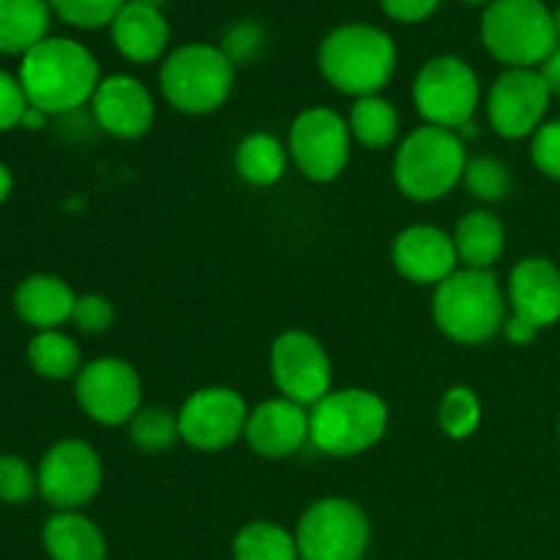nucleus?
Returning <instances> with one entry per match:
<instances>
[{"label":"nucleus","instance_id":"nucleus-1","mask_svg":"<svg viewBox=\"0 0 560 560\" xmlns=\"http://www.w3.org/2000/svg\"><path fill=\"white\" fill-rule=\"evenodd\" d=\"M20 82L27 104L44 115L77 113L96 93L102 74L91 49L74 38H44L22 55Z\"/></svg>","mask_w":560,"mask_h":560},{"label":"nucleus","instance_id":"nucleus-2","mask_svg":"<svg viewBox=\"0 0 560 560\" xmlns=\"http://www.w3.org/2000/svg\"><path fill=\"white\" fill-rule=\"evenodd\" d=\"M317 66L339 93L355 98L377 96L397 69V47L381 27L353 22L323 38Z\"/></svg>","mask_w":560,"mask_h":560},{"label":"nucleus","instance_id":"nucleus-3","mask_svg":"<svg viewBox=\"0 0 560 560\" xmlns=\"http://www.w3.org/2000/svg\"><path fill=\"white\" fill-rule=\"evenodd\" d=\"M432 317L443 337L459 345H481L503 331L509 301L495 271L457 268L432 295Z\"/></svg>","mask_w":560,"mask_h":560},{"label":"nucleus","instance_id":"nucleus-4","mask_svg":"<svg viewBox=\"0 0 560 560\" xmlns=\"http://www.w3.org/2000/svg\"><path fill=\"white\" fill-rule=\"evenodd\" d=\"M468 142L452 129L419 126L410 131L394 156V184L408 200L435 202L463 180Z\"/></svg>","mask_w":560,"mask_h":560},{"label":"nucleus","instance_id":"nucleus-5","mask_svg":"<svg viewBox=\"0 0 560 560\" xmlns=\"http://www.w3.org/2000/svg\"><path fill=\"white\" fill-rule=\"evenodd\" d=\"M388 405L370 388H339L310 408V443L328 457H355L383 441Z\"/></svg>","mask_w":560,"mask_h":560},{"label":"nucleus","instance_id":"nucleus-6","mask_svg":"<svg viewBox=\"0 0 560 560\" xmlns=\"http://www.w3.org/2000/svg\"><path fill=\"white\" fill-rule=\"evenodd\" d=\"M481 42L509 69H536L558 47L556 16L541 0H492L481 16Z\"/></svg>","mask_w":560,"mask_h":560},{"label":"nucleus","instance_id":"nucleus-7","mask_svg":"<svg viewBox=\"0 0 560 560\" xmlns=\"http://www.w3.org/2000/svg\"><path fill=\"white\" fill-rule=\"evenodd\" d=\"M235 66L222 47L184 44L164 58L159 88L164 102L184 115L217 113L233 93Z\"/></svg>","mask_w":560,"mask_h":560},{"label":"nucleus","instance_id":"nucleus-8","mask_svg":"<svg viewBox=\"0 0 560 560\" xmlns=\"http://www.w3.org/2000/svg\"><path fill=\"white\" fill-rule=\"evenodd\" d=\"M372 525L348 498H320L299 520L295 545L301 560H361L370 550Z\"/></svg>","mask_w":560,"mask_h":560},{"label":"nucleus","instance_id":"nucleus-9","mask_svg":"<svg viewBox=\"0 0 560 560\" xmlns=\"http://www.w3.org/2000/svg\"><path fill=\"white\" fill-rule=\"evenodd\" d=\"M479 77L454 55H438L419 69L413 82V104L424 124L459 131L479 107Z\"/></svg>","mask_w":560,"mask_h":560},{"label":"nucleus","instance_id":"nucleus-10","mask_svg":"<svg viewBox=\"0 0 560 560\" xmlns=\"http://www.w3.org/2000/svg\"><path fill=\"white\" fill-rule=\"evenodd\" d=\"M36 474L38 495L55 512H80L102 490L104 465L91 443L63 438L44 452Z\"/></svg>","mask_w":560,"mask_h":560},{"label":"nucleus","instance_id":"nucleus-11","mask_svg":"<svg viewBox=\"0 0 560 560\" xmlns=\"http://www.w3.org/2000/svg\"><path fill=\"white\" fill-rule=\"evenodd\" d=\"M348 118L331 107H310L295 115L288 135V153L295 167L315 184H328L345 173L350 162Z\"/></svg>","mask_w":560,"mask_h":560},{"label":"nucleus","instance_id":"nucleus-12","mask_svg":"<svg viewBox=\"0 0 560 560\" xmlns=\"http://www.w3.org/2000/svg\"><path fill=\"white\" fill-rule=\"evenodd\" d=\"M77 405L104 427L129 424L142 408V381L135 366L115 355L88 361L74 377Z\"/></svg>","mask_w":560,"mask_h":560},{"label":"nucleus","instance_id":"nucleus-13","mask_svg":"<svg viewBox=\"0 0 560 560\" xmlns=\"http://www.w3.org/2000/svg\"><path fill=\"white\" fill-rule=\"evenodd\" d=\"M271 377L284 399L315 408L326 394H331V359L320 339L301 328H290L271 345Z\"/></svg>","mask_w":560,"mask_h":560},{"label":"nucleus","instance_id":"nucleus-14","mask_svg":"<svg viewBox=\"0 0 560 560\" xmlns=\"http://www.w3.org/2000/svg\"><path fill=\"white\" fill-rule=\"evenodd\" d=\"M246 419L249 408L235 388H200L178 410L180 441L197 452H222L244 438Z\"/></svg>","mask_w":560,"mask_h":560},{"label":"nucleus","instance_id":"nucleus-15","mask_svg":"<svg viewBox=\"0 0 560 560\" xmlns=\"http://www.w3.org/2000/svg\"><path fill=\"white\" fill-rule=\"evenodd\" d=\"M552 93L536 69H506L487 93V120L503 140L534 137L545 124Z\"/></svg>","mask_w":560,"mask_h":560},{"label":"nucleus","instance_id":"nucleus-16","mask_svg":"<svg viewBox=\"0 0 560 560\" xmlns=\"http://www.w3.org/2000/svg\"><path fill=\"white\" fill-rule=\"evenodd\" d=\"M91 113L98 129L115 140H140L153 129L156 102L137 77L113 74L98 82Z\"/></svg>","mask_w":560,"mask_h":560},{"label":"nucleus","instance_id":"nucleus-17","mask_svg":"<svg viewBox=\"0 0 560 560\" xmlns=\"http://www.w3.org/2000/svg\"><path fill=\"white\" fill-rule=\"evenodd\" d=\"M392 262L402 279L438 288L459 268L457 246L448 233L432 224H410L394 238Z\"/></svg>","mask_w":560,"mask_h":560},{"label":"nucleus","instance_id":"nucleus-18","mask_svg":"<svg viewBox=\"0 0 560 560\" xmlns=\"http://www.w3.org/2000/svg\"><path fill=\"white\" fill-rule=\"evenodd\" d=\"M244 441L257 457L284 459L310 443V408L290 399H266L249 410Z\"/></svg>","mask_w":560,"mask_h":560},{"label":"nucleus","instance_id":"nucleus-19","mask_svg":"<svg viewBox=\"0 0 560 560\" xmlns=\"http://www.w3.org/2000/svg\"><path fill=\"white\" fill-rule=\"evenodd\" d=\"M512 315L534 328L556 326L560 320V268L547 257H525L512 268L506 282Z\"/></svg>","mask_w":560,"mask_h":560},{"label":"nucleus","instance_id":"nucleus-20","mask_svg":"<svg viewBox=\"0 0 560 560\" xmlns=\"http://www.w3.org/2000/svg\"><path fill=\"white\" fill-rule=\"evenodd\" d=\"M77 293L55 273H31L14 290V312L36 331H55L74 315Z\"/></svg>","mask_w":560,"mask_h":560},{"label":"nucleus","instance_id":"nucleus-21","mask_svg":"<svg viewBox=\"0 0 560 560\" xmlns=\"http://www.w3.org/2000/svg\"><path fill=\"white\" fill-rule=\"evenodd\" d=\"M113 44L131 63H153L170 44V25L156 5L126 3L109 25Z\"/></svg>","mask_w":560,"mask_h":560},{"label":"nucleus","instance_id":"nucleus-22","mask_svg":"<svg viewBox=\"0 0 560 560\" xmlns=\"http://www.w3.org/2000/svg\"><path fill=\"white\" fill-rule=\"evenodd\" d=\"M49 560H107L102 528L82 512H55L42 528Z\"/></svg>","mask_w":560,"mask_h":560},{"label":"nucleus","instance_id":"nucleus-23","mask_svg":"<svg viewBox=\"0 0 560 560\" xmlns=\"http://www.w3.org/2000/svg\"><path fill=\"white\" fill-rule=\"evenodd\" d=\"M454 246L465 268L476 271H492L506 252V228L501 219L487 208H474L465 213L454 228Z\"/></svg>","mask_w":560,"mask_h":560},{"label":"nucleus","instance_id":"nucleus-24","mask_svg":"<svg viewBox=\"0 0 560 560\" xmlns=\"http://www.w3.org/2000/svg\"><path fill=\"white\" fill-rule=\"evenodd\" d=\"M47 0H0V55H25L47 38Z\"/></svg>","mask_w":560,"mask_h":560},{"label":"nucleus","instance_id":"nucleus-25","mask_svg":"<svg viewBox=\"0 0 560 560\" xmlns=\"http://www.w3.org/2000/svg\"><path fill=\"white\" fill-rule=\"evenodd\" d=\"M288 145L268 131H255V135L244 137L235 151V170L241 178L252 186H273L282 180L284 170H288Z\"/></svg>","mask_w":560,"mask_h":560},{"label":"nucleus","instance_id":"nucleus-26","mask_svg":"<svg viewBox=\"0 0 560 560\" xmlns=\"http://www.w3.org/2000/svg\"><path fill=\"white\" fill-rule=\"evenodd\" d=\"M27 361H31L33 372L44 381H69V377L80 375L82 370L80 348L60 328L33 334V339L27 342Z\"/></svg>","mask_w":560,"mask_h":560},{"label":"nucleus","instance_id":"nucleus-27","mask_svg":"<svg viewBox=\"0 0 560 560\" xmlns=\"http://www.w3.org/2000/svg\"><path fill=\"white\" fill-rule=\"evenodd\" d=\"M350 135L359 145L377 151V148H386L397 140L399 135V113L392 102H386L383 96H364L355 98V104L350 107Z\"/></svg>","mask_w":560,"mask_h":560},{"label":"nucleus","instance_id":"nucleus-28","mask_svg":"<svg viewBox=\"0 0 560 560\" xmlns=\"http://www.w3.org/2000/svg\"><path fill=\"white\" fill-rule=\"evenodd\" d=\"M235 560H301L295 534L284 530L282 525L257 520L244 525L233 539Z\"/></svg>","mask_w":560,"mask_h":560},{"label":"nucleus","instance_id":"nucleus-29","mask_svg":"<svg viewBox=\"0 0 560 560\" xmlns=\"http://www.w3.org/2000/svg\"><path fill=\"white\" fill-rule=\"evenodd\" d=\"M129 438L137 448L148 454L167 452L180 441L178 413L162 408V405H142L135 419L129 421Z\"/></svg>","mask_w":560,"mask_h":560},{"label":"nucleus","instance_id":"nucleus-30","mask_svg":"<svg viewBox=\"0 0 560 560\" xmlns=\"http://www.w3.org/2000/svg\"><path fill=\"white\" fill-rule=\"evenodd\" d=\"M438 424L452 441H468L481 424L479 394L468 386H452L438 405Z\"/></svg>","mask_w":560,"mask_h":560},{"label":"nucleus","instance_id":"nucleus-31","mask_svg":"<svg viewBox=\"0 0 560 560\" xmlns=\"http://www.w3.org/2000/svg\"><path fill=\"white\" fill-rule=\"evenodd\" d=\"M463 184L470 191V197H476L479 202H501L512 191V170L506 162L487 156V153L468 156Z\"/></svg>","mask_w":560,"mask_h":560},{"label":"nucleus","instance_id":"nucleus-32","mask_svg":"<svg viewBox=\"0 0 560 560\" xmlns=\"http://www.w3.org/2000/svg\"><path fill=\"white\" fill-rule=\"evenodd\" d=\"M49 9L60 16L63 22L74 27H85V31H96V27L113 25L118 11L124 9L129 0H47Z\"/></svg>","mask_w":560,"mask_h":560},{"label":"nucleus","instance_id":"nucleus-33","mask_svg":"<svg viewBox=\"0 0 560 560\" xmlns=\"http://www.w3.org/2000/svg\"><path fill=\"white\" fill-rule=\"evenodd\" d=\"M38 495V474L20 454H0V503L22 506Z\"/></svg>","mask_w":560,"mask_h":560},{"label":"nucleus","instance_id":"nucleus-34","mask_svg":"<svg viewBox=\"0 0 560 560\" xmlns=\"http://www.w3.org/2000/svg\"><path fill=\"white\" fill-rule=\"evenodd\" d=\"M71 323L80 328L82 334H104L113 328L115 323V306L107 295L98 293H85L77 295L74 315H71Z\"/></svg>","mask_w":560,"mask_h":560},{"label":"nucleus","instance_id":"nucleus-35","mask_svg":"<svg viewBox=\"0 0 560 560\" xmlns=\"http://www.w3.org/2000/svg\"><path fill=\"white\" fill-rule=\"evenodd\" d=\"M530 159L547 178L560 180V118L545 120L530 137Z\"/></svg>","mask_w":560,"mask_h":560},{"label":"nucleus","instance_id":"nucleus-36","mask_svg":"<svg viewBox=\"0 0 560 560\" xmlns=\"http://www.w3.org/2000/svg\"><path fill=\"white\" fill-rule=\"evenodd\" d=\"M27 96L22 91L20 77L0 69V135L11 129H20L22 115L27 113Z\"/></svg>","mask_w":560,"mask_h":560},{"label":"nucleus","instance_id":"nucleus-37","mask_svg":"<svg viewBox=\"0 0 560 560\" xmlns=\"http://www.w3.org/2000/svg\"><path fill=\"white\" fill-rule=\"evenodd\" d=\"M262 27L255 25V22H238L228 31L222 44V52L233 60V66L246 63V60L255 58L262 49Z\"/></svg>","mask_w":560,"mask_h":560},{"label":"nucleus","instance_id":"nucleus-38","mask_svg":"<svg viewBox=\"0 0 560 560\" xmlns=\"http://www.w3.org/2000/svg\"><path fill=\"white\" fill-rule=\"evenodd\" d=\"M383 11L397 22H421L441 5V0H381Z\"/></svg>","mask_w":560,"mask_h":560},{"label":"nucleus","instance_id":"nucleus-39","mask_svg":"<svg viewBox=\"0 0 560 560\" xmlns=\"http://www.w3.org/2000/svg\"><path fill=\"white\" fill-rule=\"evenodd\" d=\"M536 334H539V328H534L530 323H525L523 317L517 315H509L506 323H503V337H506L512 345H520V348L534 342Z\"/></svg>","mask_w":560,"mask_h":560},{"label":"nucleus","instance_id":"nucleus-40","mask_svg":"<svg viewBox=\"0 0 560 560\" xmlns=\"http://www.w3.org/2000/svg\"><path fill=\"white\" fill-rule=\"evenodd\" d=\"M536 71H539L541 80H545L547 91H550L552 96H560V44L550 55H547L545 63H541Z\"/></svg>","mask_w":560,"mask_h":560},{"label":"nucleus","instance_id":"nucleus-41","mask_svg":"<svg viewBox=\"0 0 560 560\" xmlns=\"http://www.w3.org/2000/svg\"><path fill=\"white\" fill-rule=\"evenodd\" d=\"M47 118H49V115H44L42 109H36V107H27V113L22 115V129H31V131L42 129V126L47 124Z\"/></svg>","mask_w":560,"mask_h":560},{"label":"nucleus","instance_id":"nucleus-42","mask_svg":"<svg viewBox=\"0 0 560 560\" xmlns=\"http://www.w3.org/2000/svg\"><path fill=\"white\" fill-rule=\"evenodd\" d=\"M11 189H14V175H11L9 164L0 162V206L11 197Z\"/></svg>","mask_w":560,"mask_h":560},{"label":"nucleus","instance_id":"nucleus-43","mask_svg":"<svg viewBox=\"0 0 560 560\" xmlns=\"http://www.w3.org/2000/svg\"><path fill=\"white\" fill-rule=\"evenodd\" d=\"M131 3H142V5H156V9H159V5H162L164 0H131Z\"/></svg>","mask_w":560,"mask_h":560},{"label":"nucleus","instance_id":"nucleus-44","mask_svg":"<svg viewBox=\"0 0 560 560\" xmlns=\"http://www.w3.org/2000/svg\"><path fill=\"white\" fill-rule=\"evenodd\" d=\"M552 16H556V33H558V44H560V5H558V11Z\"/></svg>","mask_w":560,"mask_h":560},{"label":"nucleus","instance_id":"nucleus-45","mask_svg":"<svg viewBox=\"0 0 560 560\" xmlns=\"http://www.w3.org/2000/svg\"><path fill=\"white\" fill-rule=\"evenodd\" d=\"M465 3H470V5H490L492 0H465Z\"/></svg>","mask_w":560,"mask_h":560},{"label":"nucleus","instance_id":"nucleus-46","mask_svg":"<svg viewBox=\"0 0 560 560\" xmlns=\"http://www.w3.org/2000/svg\"><path fill=\"white\" fill-rule=\"evenodd\" d=\"M558 438H560V424H558Z\"/></svg>","mask_w":560,"mask_h":560}]
</instances>
